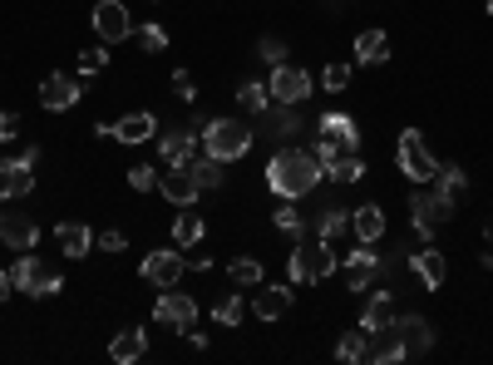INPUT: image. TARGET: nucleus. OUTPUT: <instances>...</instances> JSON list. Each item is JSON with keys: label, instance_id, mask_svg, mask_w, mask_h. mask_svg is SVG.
<instances>
[{"label": "nucleus", "instance_id": "obj_47", "mask_svg": "<svg viewBox=\"0 0 493 365\" xmlns=\"http://www.w3.org/2000/svg\"><path fill=\"white\" fill-rule=\"evenodd\" d=\"M187 252H193V247H187ZM187 267H193V272H207V267H213V257H207V252H193V257H187Z\"/></svg>", "mask_w": 493, "mask_h": 365}, {"label": "nucleus", "instance_id": "obj_25", "mask_svg": "<svg viewBox=\"0 0 493 365\" xmlns=\"http://www.w3.org/2000/svg\"><path fill=\"white\" fill-rule=\"evenodd\" d=\"M395 316H400V311H395V297H390V291H370V297H365V316H361V326H365V331L390 326Z\"/></svg>", "mask_w": 493, "mask_h": 365}, {"label": "nucleus", "instance_id": "obj_16", "mask_svg": "<svg viewBox=\"0 0 493 365\" xmlns=\"http://www.w3.org/2000/svg\"><path fill=\"white\" fill-rule=\"evenodd\" d=\"M159 193L168 197V203H178V207H193L197 193H203V183L193 178V169H168L159 178Z\"/></svg>", "mask_w": 493, "mask_h": 365}, {"label": "nucleus", "instance_id": "obj_34", "mask_svg": "<svg viewBox=\"0 0 493 365\" xmlns=\"http://www.w3.org/2000/svg\"><path fill=\"white\" fill-rule=\"evenodd\" d=\"M237 104H242L247 114H261L271 104V89L267 85H251V79H247V85H237Z\"/></svg>", "mask_w": 493, "mask_h": 365}, {"label": "nucleus", "instance_id": "obj_15", "mask_svg": "<svg viewBox=\"0 0 493 365\" xmlns=\"http://www.w3.org/2000/svg\"><path fill=\"white\" fill-rule=\"evenodd\" d=\"M25 193H35V163L0 159V197H25Z\"/></svg>", "mask_w": 493, "mask_h": 365}, {"label": "nucleus", "instance_id": "obj_36", "mask_svg": "<svg viewBox=\"0 0 493 365\" xmlns=\"http://www.w3.org/2000/svg\"><path fill=\"white\" fill-rule=\"evenodd\" d=\"M326 173L335 183H355V178H365V163H361V153H345V159H335Z\"/></svg>", "mask_w": 493, "mask_h": 365}, {"label": "nucleus", "instance_id": "obj_39", "mask_svg": "<svg viewBox=\"0 0 493 365\" xmlns=\"http://www.w3.org/2000/svg\"><path fill=\"white\" fill-rule=\"evenodd\" d=\"M133 35H139V45L149 50V55H163L168 50V30L163 25H133Z\"/></svg>", "mask_w": 493, "mask_h": 365}, {"label": "nucleus", "instance_id": "obj_29", "mask_svg": "<svg viewBox=\"0 0 493 365\" xmlns=\"http://www.w3.org/2000/svg\"><path fill=\"white\" fill-rule=\"evenodd\" d=\"M365 351H370V331L355 326V331H345V336H341V346H335V360L361 365V360H365Z\"/></svg>", "mask_w": 493, "mask_h": 365}, {"label": "nucleus", "instance_id": "obj_12", "mask_svg": "<svg viewBox=\"0 0 493 365\" xmlns=\"http://www.w3.org/2000/svg\"><path fill=\"white\" fill-rule=\"evenodd\" d=\"M197 139H203L197 129H168L159 139V159L168 169H187V163L197 159Z\"/></svg>", "mask_w": 493, "mask_h": 365}, {"label": "nucleus", "instance_id": "obj_43", "mask_svg": "<svg viewBox=\"0 0 493 365\" xmlns=\"http://www.w3.org/2000/svg\"><path fill=\"white\" fill-rule=\"evenodd\" d=\"M104 59H109V50H104V45H94V50H84V55H79V69H84V75H99V69H104Z\"/></svg>", "mask_w": 493, "mask_h": 365}, {"label": "nucleus", "instance_id": "obj_9", "mask_svg": "<svg viewBox=\"0 0 493 365\" xmlns=\"http://www.w3.org/2000/svg\"><path fill=\"white\" fill-rule=\"evenodd\" d=\"M187 272V257H183V247H173V252H149L143 257V281H153L159 291H168V287H178V277Z\"/></svg>", "mask_w": 493, "mask_h": 365}, {"label": "nucleus", "instance_id": "obj_44", "mask_svg": "<svg viewBox=\"0 0 493 365\" xmlns=\"http://www.w3.org/2000/svg\"><path fill=\"white\" fill-rule=\"evenodd\" d=\"M261 59H267V65H287V45H281L277 35H267L261 40Z\"/></svg>", "mask_w": 493, "mask_h": 365}, {"label": "nucleus", "instance_id": "obj_4", "mask_svg": "<svg viewBox=\"0 0 493 365\" xmlns=\"http://www.w3.org/2000/svg\"><path fill=\"white\" fill-rule=\"evenodd\" d=\"M335 272V252L326 237H316V242H297V252H291V281L297 287H311V281H326Z\"/></svg>", "mask_w": 493, "mask_h": 365}, {"label": "nucleus", "instance_id": "obj_35", "mask_svg": "<svg viewBox=\"0 0 493 365\" xmlns=\"http://www.w3.org/2000/svg\"><path fill=\"white\" fill-rule=\"evenodd\" d=\"M434 183H439V193H449L459 203V197H464V187H469V178H464V169H459V163H449V169H439L434 173Z\"/></svg>", "mask_w": 493, "mask_h": 365}, {"label": "nucleus", "instance_id": "obj_27", "mask_svg": "<svg viewBox=\"0 0 493 365\" xmlns=\"http://www.w3.org/2000/svg\"><path fill=\"white\" fill-rule=\"evenodd\" d=\"M59 252L65 257H89V247H94V233L84 223H59Z\"/></svg>", "mask_w": 493, "mask_h": 365}, {"label": "nucleus", "instance_id": "obj_8", "mask_svg": "<svg viewBox=\"0 0 493 365\" xmlns=\"http://www.w3.org/2000/svg\"><path fill=\"white\" fill-rule=\"evenodd\" d=\"M153 321L168 331H193V321H197V301L187 297V291H173L168 287L163 297H159V306H153Z\"/></svg>", "mask_w": 493, "mask_h": 365}, {"label": "nucleus", "instance_id": "obj_1", "mask_svg": "<svg viewBox=\"0 0 493 365\" xmlns=\"http://www.w3.org/2000/svg\"><path fill=\"white\" fill-rule=\"evenodd\" d=\"M321 173H326V169H321L316 153L277 149V153H271V163H267V187L277 197H306V193H316Z\"/></svg>", "mask_w": 493, "mask_h": 365}, {"label": "nucleus", "instance_id": "obj_41", "mask_svg": "<svg viewBox=\"0 0 493 365\" xmlns=\"http://www.w3.org/2000/svg\"><path fill=\"white\" fill-rule=\"evenodd\" d=\"M129 187H139V193H153V187H159V169H149V163L129 169Z\"/></svg>", "mask_w": 493, "mask_h": 365}, {"label": "nucleus", "instance_id": "obj_2", "mask_svg": "<svg viewBox=\"0 0 493 365\" xmlns=\"http://www.w3.org/2000/svg\"><path fill=\"white\" fill-rule=\"evenodd\" d=\"M203 143H207V153H213V159L233 163V159H247L251 129H247L242 119H213V123L203 129Z\"/></svg>", "mask_w": 493, "mask_h": 365}, {"label": "nucleus", "instance_id": "obj_23", "mask_svg": "<svg viewBox=\"0 0 493 365\" xmlns=\"http://www.w3.org/2000/svg\"><path fill=\"white\" fill-rule=\"evenodd\" d=\"M410 267H415V277L425 281L429 291H439V287H444V277H449V262H444V252H434V247H425V252H415V257H410Z\"/></svg>", "mask_w": 493, "mask_h": 365}, {"label": "nucleus", "instance_id": "obj_18", "mask_svg": "<svg viewBox=\"0 0 493 365\" xmlns=\"http://www.w3.org/2000/svg\"><path fill=\"white\" fill-rule=\"evenodd\" d=\"M395 331H400V341H405V356H425V351H434V331H429L425 316H395Z\"/></svg>", "mask_w": 493, "mask_h": 365}, {"label": "nucleus", "instance_id": "obj_33", "mask_svg": "<svg viewBox=\"0 0 493 365\" xmlns=\"http://www.w3.org/2000/svg\"><path fill=\"white\" fill-rule=\"evenodd\" d=\"M187 169H193V178L203 183V187H223V178H227V173H223V159H213V153H197Z\"/></svg>", "mask_w": 493, "mask_h": 365}, {"label": "nucleus", "instance_id": "obj_30", "mask_svg": "<svg viewBox=\"0 0 493 365\" xmlns=\"http://www.w3.org/2000/svg\"><path fill=\"white\" fill-rule=\"evenodd\" d=\"M341 233H351V207H321V217H316V237L335 242Z\"/></svg>", "mask_w": 493, "mask_h": 365}, {"label": "nucleus", "instance_id": "obj_5", "mask_svg": "<svg viewBox=\"0 0 493 365\" xmlns=\"http://www.w3.org/2000/svg\"><path fill=\"white\" fill-rule=\"evenodd\" d=\"M410 213H415V217H410L415 233L425 237V242H434V233L449 223V217H454V197L439 193V187H434V193H415V197H410Z\"/></svg>", "mask_w": 493, "mask_h": 365}, {"label": "nucleus", "instance_id": "obj_17", "mask_svg": "<svg viewBox=\"0 0 493 365\" xmlns=\"http://www.w3.org/2000/svg\"><path fill=\"white\" fill-rule=\"evenodd\" d=\"M291 301H297V291H287V287H267V281H261L257 297H251V311H257L261 321H281V316L291 311Z\"/></svg>", "mask_w": 493, "mask_h": 365}, {"label": "nucleus", "instance_id": "obj_45", "mask_svg": "<svg viewBox=\"0 0 493 365\" xmlns=\"http://www.w3.org/2000/svg\"><path fill=\"white\" fill-rule=\"evenodd\" d=\"M173 94H178V99H193V75H187V69H178V75H173Z\"/></svg>", "mask_w": 493, "mask_h": 365}, {"label": "nucleus", "instance_id": "obj_40", "mask_svg": "<svg viewBox=\"0 0 493 365\" xmlns=\"http://www.w3.org/2000/svg\"><path fill=\"white\" fill-rule=\"evenodd\" d=\"M321 85H326L331 94H345L351 89V65H326L321 69Z\"/></svg>", "mask_w": 493, "mask_h": 365}, {"label": "nucleus", "instance_id": "obj_37", "mask_svg": "<svg viewBox=\"0 0 493 365\" xmlns=\"http://www.w3.org/2000/svg\"><path fill=\"white\" fill-rule=\"evenodd\" d=\"M227 272H233L237 287H261V262H257V257H237Z\"/></svg>", "mask_w": 493, "mask_h": 365}, {"label": "nucleus", "instance_id": "obj_49", "mask_svg": "<svg viewBox=\"0 0 493 365\" xmlns=\"http://www.w3.org/2000/svg\"><path fill=\"white\" fill-rule=\"evenodd\" d=\"M488 247H493V223H488Z\"/></svg>", "mask_w": 493, "mask_h": 365}, {"label": "nucleus", "instance_id": "obj_31", "mask_svg": "<svg viewBox=\"0 0 493 365\" xmlns=\"http://www.w3.org/2000/svg\"><path fill=\"white\" fill-rule=\"evenodd\" d=\"M271 223H277L281 233H291V237H306V213L297 207V197H281V207L271 213Z\"/></svg>", "mask_w": 493, "mask_h": 365}, {"label": "nucleus", "instance_id": "obj_24", "mask_svg": "<svg viewBox=\"0 0 493 365\" xmlns=\"http://www.w3.org/2000/svg\"><path fill=\"white\" fill-rule=\"evenodd\" d=\"M261 129L271 133V139H291V133L301 129V114H297V104H281V109H261Z\"/></svg>", "mask_w": 493, "mask_h": 365}, {"label": "nucleus", "instance_id": "obj_11", "mask_svg": "<svg viewBox=\"0 0 493 365\" xmlns=\"http://www.w3.org/2000/svg\"><path fill=\"white\" fill-rule=\"evenodd\" d=\"M380 277V252H370V242H361L355 252H345V287L351 291H370Z\"/></svg>", "mask_w": 493, "mask_h": 365}, {"label": "nucleus", "instance_id": "obj_32", "mask_svg": "<svg viewBox=\"0 0 493 365\" xmlns=\"http://www.w3.org/2000/svg\"><path fill=\"white\" fill-rule=\"evenodd\" d=\"M203 233H207V223H203V217H197V213H183V217L173 223V247H183V252H187V247H197V242H203Z\"/></svg>", "mask_w": 493, "mask_h": 365}, {"label": "nucleus", "instance_id": "obj_50", "mask_svg": "<svg viewBox=\"0 0 493 365\" xmlns=\"http://www.w3.org/2000/svg\"><path fill=\"white\" fill-rule=\"evenodd\" d=\"M488 15H493V0H488Z\"/></svg>", "mask_w": 493, "mask_h": 365}, {"label": "nucleus", "instance_id": "obj_7", "mask_svg": "<svg viewBox=\"0 0 493 365\" xmlns=\"http://www.w3.org/2000/svg\"><path fill=\"white\" fill-rule=\"evenodd\" d=\"M10 281H15V291H25V297H55V291L65 287L55 272H45L40 257H20V262L10 267Z\"/></svg>", "mask_w": 493, "mask_h": 365}, {"label": "nucleus", "instance_id": "obj_48", "mask_svg": "<svg viewBox=\"0 0 493 365\" xmlns=\"http://www.w3.org/2000/svg\"><path fill=\"white\" fill-rule=\"evenodd\" d=\"M10 291H15V281H10V272H0V301H5Z\"/></svg>", "mask_w": 493, "mask_h": 365}, {"label": "nucleus", "instance_id": "obj_3", "mask_svg": "<svg viewBox=\"0 0 493 365\" xmlns=\"http://www.w3.org/2000/svg\"><path fill=\"white\" fill-rule=\"evenodd\" d=\"M395 163H400V173H405L410 183H434V173H439V159L429 153V143H425V133H419V129H405V133H400Z\"/></svg>", "mask_w": 493, "mask_h": 365}, {"label": "nucleus", "instance_id": "obj_21", "mask_svg": "<svg viewBox=\"0 0 493 365\" xmlns=\"http://www.w3.org/2000/svg\"><path fill=\"white\" fill-rule=\"evenodd\" d=\"M153 133H159V119H153L149 109H139V114H123V119L114 123V139H119V143H149Z\"/></svg>", "mask_w": 493, "mask_h": 365}, {"label": "nucleus", "instance_id": "obj_22", "mask_svg": "<svg viewBox=\"0 0 493 365\" xmlns=\"http://www.w3.org/2000/svg\"><path fill=\"white\" fill-rule=\"evenodd\" d=\"M109 356L119 360V365H133V360H143V356H149V331H139V326L119 331V336L109 341Z\"/></svg>", "mask_w": 493, "mask_h": 365}, {"label": "nucleus", "instance_id": "obj_19", "mask_svg": "<svg viewBox=\"0 0 493 365\" xmlns=\"http://www.w3.org/2000/svg\"><path fill=\"white\" fill-rule=\"evenodd\" d=\"M365 360H375V365L405 360V341H400V331H395V321L380 326V331H370V351H365Z\"/></svg>", "mask_w": 493, "mask_h": 365}, {"label": "nucleus", "instance_id": "obj_6", "mask_svg": "<svg viewBox=\"0 0 493 365\" xmlns=\"http://www.w3.org/2000/svg\"><path fill=\"white\" fill-rule=\"evenodd\" d=\"M89 20H94V35H99L104 45H119V40L133 35V15H129V5H123V0H99Z\"/></svg>", "mask_w": 493, "mask_h": 365}, {"label": "nucleus", "instance_id": "obj_10", "mask_svg": "<svg viewBox=\"0 0 493 365\" xmlns=\"http://www.w3.org/2000/svg\"><path fill=\"white\" fill-rule=\"evenodd\" d=\"M271 99L277 104H301L311 94V75L306 69H297V65H271Z\"/></svg>", "mask_w": 493, "mask_h": 365}, {"label": "nucleus", "instance_id": "obj_14", "mask_svg": "<svg viewBox=\"0 0 493 365\" xmlns=\"http://www.w3.org/2000/svg\"><path fill=\"white\" fill-rule=\"evenodd\" d=\"M0 242L15 247V252H30L40 242V227L30 213H0Z\"/></svg>", "mask_w": 493, "mask_h": 365}, {"label": "nucleus", "instance_id": "obj_28", "mask_svg": "<svg viewBox=\"0 0 493 365\" xmlns=\"http://www.w3.org/2000/svg\"><path fill=\"white\" fill-rule=\"evenodd\" d=\"M321 133L351 143V149H361V123H355L351 114H321Z\"/></svg>", "mask_w": 493, "mask_h": 365}, {"label": "nucleus", "instance_id": "obj_46", "mask_svg": "<svg viewBox=\"0 0 493 365\" xmlns=\"http://www.w3.org/2000/svg\"><path fill=\"white\" fill-rule=\"evenodd\" d=\"M10 139H20V119L15 114H0V143H10Z\"/></svg>", "mask_w": 493, "mask_h": 365}, {"label": "nucleus", "instance_id": "obj_20", "mask_svg": "<svg viewBox=\"0 0 493 365\" xmlns=\"http://www.w3.org/2000/svg\"><path fill=\"white\" fill-rule=\"evenodd\" d=\"M351 233L361 237V242H380L385 237V207L380 203H365V207H351Z\"/></svg>", "mask_w": 493, "mask_h": 365}, {"label": "nucleus", "instance_id": "obj_26", "mask_svg": "<svg viewBox=\"0 0 493 365\" xmlns=\"http://www.w3.org/2000/svg\"><path fill=\"white\" fill-rule=\"evenodd\" d=\"M355 59H361V65H385V59H390L385 30H361V35H355Z\"/></svg>", "mask_w": 493, "mask_h": 365}, {"label": "nucleus", "instance_id": "obj_13", "mask_svg": "<svg viewBox=\"0 0 493 365\" xmlns=\"http://www.w3.org/2000/svg\"><path fill=\"white\" fill-rule=\"evenodd\" d=\"M40 104H45L50 114H69L79 104V79L69 75H45L40 79Z\"/></svg>", "mask_w": 493, "mask_h": 365}, {"label": "nucleus", "instance_id": "obj_38", "mask_svg": "<svg viewBox=\"0 0 493 365\" xmlns=\"http://www.w3.org/2000/svg\"><path fill=\"white\" fill-rule=\"evenodd\" d=\"M223 326H242V316H247V301H242V291L237 297H227V301H217V311H213Z\"/></svg>", "mask_w": 493, "mask_h": 365}, {"label": "nucleus", "instance_id": "obj_42", "mask_svg": "<svg viewBox=\"0 0 493 365\" xmlns=\"http://www.w3.org/2000/svg\"><path fill=\"white\" fill-rule=\"evenodd\" d=\"M94 247H99V252H123V247H129V237H123L119 227H109V233L94 237Z\"/></svg>", "mask_w": 493, "mask_h": 365}]
</instances>
